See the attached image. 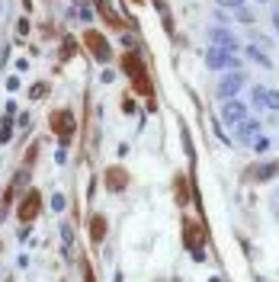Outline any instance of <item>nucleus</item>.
<instances>
[{"label":"nucleus","instance_id":"1","mask_svg":"<svg viewBox=\"0 0 279 282\" xmlns=\"http://www.w3.org/2000/svg\"><path fill=\"white\" fill-rule=\"evenodd\" d=\"M122 67H125L128 77H132V84H135L138 93H151V84H148V70H145L142 58H138L135 51H125V58H122Z\"/></svg>","mask_w":279,"mask_h":282},{"label":"nucleus","instance_id":"2","mask_svg":"<svg viewBox=\"0 0 279 282\" xmlns=\"http://www.w3.org/2000/svg\"><path fill=\"white\" fill-rule=\"evenodd\" d=\"M205 67H212V70H225V67L238 70V67H241V61L234 58V51H228V48L208 45V51H205Z\"/></svg>","mask_w":279,"mask_h":282},{"label":"nucleus","instance_id":"3","mask_svg":"<svg viewBox=\"0 0 279 282\" xmlns=\"http://www.w3.org/2000/svg\"><path fill=\"white\" fill-rule=\"evenodd\" d=\"M208 45H219V48H228V51H238L241 48V42H238V35H234L231 29H225V26H215V29H208Z\"/></svg>","mask_w":279,"mask_h":282},{"label":"nucleus","instance_id":"4","mask_svg":"<svg viewBox=\"0 0 279 282\" xmlns=\"http://www.w3.org/2000/svg\"><path fill=\"white\" fill-rule=\"evenodd\" d=\"M247 119V106H244L238 96H231V100H225L222 106V122L225 125H238V122Z\"/></svg>","mask_w":279,"mask_h":282},{"label":"nucleus","instance_id":"5","mask_svg":"<svg viewBox=\"0 0 279 282\" xmlns=\"http://www.w3.org/2000/svg\"><path fill=\"white\" fill-rule=\"evenodd\" d=\"M244 81H247V77H244L241 70H234V74H225V77H222L215 90H219V96H222V100H231V96H238V93H241Z\"/></svg>","mask_w":279,"mask_h":282},{"label":"nucleus","instance_id":"6","mask_svg":"<svg viewBox=\"0 0 279 282\" xmlns=\"http://www.w3.org/2000/svg\"><path fill=\"white\" fill-rule=\"evenodd\" d=\"M51 131H58L61 138H71V131H74V112L71 109H58V112H51Z\"/></svg>","mask_w":279,"mask_h":282},{"label":"nucleus","instance_id":"7","mask_svg":"<svg viewBox=\"0 0 279 282\" xmlns=\"http://www.w3.org/2000/svg\"><path fill=\"white\" fill-rule=\"evenodd\" d=\"M87 48L93 51V58H97L100 64H106V61L112 58V55H109V45H106V39H103L100 32H87Z\"/></svg>","mask_w":279,"mask_h":282},{"label":"nucleus","instance_id":"8","mask_svg":"<svg viewBox=\"0 0 279 282\" xmlns=\"http://www.w3.org/2000/svg\"><path fill=\"white\" fill-rule=\"evenodd\" d=\"M39 192L36 189H29V192H26V196H23V202H20V218H23V222H32V218H36L39 215Z\"/></svg>","mask_w":279,"mask_h":282},{"label":"nucleus","instance_id":"9","mask_svg":"<svg viewBox=\"0 0 279 282\" xmlns=\"http://www.w3.org/2000/svg\"><path fill=\"white\" fill-rule=\"evenodd\" d=\"M238 141H244V145H250L254 138H260V131H263V125H260L257 119H244V122H238Z\"/></svg>","mask_w":279,"mask_h":282},{"label":"nucleus","instance_id":"10","mask_svg":"<svg viewBox=\"0 0 279 282\" xmlns=\"http://www.w3.org/2000/svg\"><path fill=\"white\" fill-rule=\"evenodd\" d=\"M254 103L266 106V109L279 112V90H266V87H254Z\"/></svg>","mask_w":279,"mask_h":282},{"label":"nucleus","instance_id":"11","mask_svg":"<svg viewBox=\"0 0 279 282\" xmlns=\"http://www.w3.org/2000/svg\"><path fill=\"white\" fill-rule=\"evenodd\" d=\"M273 176H279V161H266V164H260L257 170H254V180L257 183H269Z\"/></svg>","mask_w":279,"mask_h":282},{"label":"nucleus","instance_id":"12","mask_svg":"<svg viewBox=\"0 0 279 282\" xmlns=\"http://www.w3.org/2000/svg\"><path fill=\"white\" fill-rule=\"evenodd\" d=\"M103 234H106V222H103L100 215H93V222H90V237H93V244H100Z\"/></svg>","mask_w":279,"mask_h":282},{"label":"nucleus","instance_id":"13","mask_svg":"<svg viewBox=\"0 0 279 282\" xmlns=\"http://www.w3.org/2000/svg\"><path fill=\"white\" fill-rule=\"evenodd\" d=\"M97 10H100L103 16H106V20H109L112 26H122V23H119V16H116V13H112V7L106 4V0H97Z\"/></svg>","mask_w":279,"mask_h":282},{"label":"nucleus","instance_id":"14","mask_svg":"<svg viewBox=\"0 0 279 282\" xmlns=\"http://www.w3.org/2000/svg\"><path fill=\"white\" fill-rule=\"evenodd\" d=\"M247 55L254 58L257 64H263V67H273V61H269V58H266V55H263V51H260L257 45H247Z\"/></svg>","mask_w":279,"mask_h":282},{"label":"nucleus","instance_id":"15","mask_svg":"<svg viewBox=\"0 0 279 282\" xmlns=\"http://www.w3.org/2000/svg\"><path fill=\"white\" fill-rule=\"evenodd\" d=\"M10 138H13V116H7L4 125H0V145H7Z\"/></svg>","mask_w":279,"mask_h":282},{"label":"nucleus","instance_id":"16","mask_svg":"<svg viewBox=\"0 0 279 282\" xmlns=\"http://www.w3.org/2000/svg\"><path fill=\"white\" fill-rule=\"evenodd\" d=\"M106 180H109V186H112V189H122V186H125V173H122V170H109V173H106Z\"/></svg>","mask_w":279,"mask_h":282},{"label":"nucleus","instance_id":"17","mask_svg":"<svg viewBox=\"0 0 279 282\" xmlns=\"http://www.w3.org/2000/svg\"><path fill=\"white\" fill-rule=\"evenodd\" d=\"M61 241H64V250H71V244H74V234H71V225H64V228H61Z\"/></svg>","mask_w":279,"mask_h":282},{"label":"nucleus","instance_id":"18","mask_svg":"<svg viewBox=\"0 0 279 282\" xmlns=\"http://www.w3.org/2000/svg\"><path fill=\"white\" fill-rule=\"evenodd\" d=\"M215 4H219L222 10H238V7H244V0H215Z\"/></svg>","mask_w":279,"mask_h":282},{"label":"nucleus","instance_id":"19","mask_svg":"<svg viewBox=\"0 0 279 282\" xmlns=\"http://www.w3.org/2000/svg\"><path fill=\"white\" fill-rule=\"evenodd\" d=\"M234 13H238V20H241V23H254V13H250L247 7H238Z\"/></svg>","mask_w":279,"mask_h":282},{"label":"nucleus","instance_id":"20","mask_svg":"<svg viewBox=\"0 0 279 282\" xmlns=\"http://www.w3.org/2000/svg\"><path fill=\"white\" fill-rule=\"evenodd\" d=\"M26 32H29V20L23 16V20L16 23V35H20V39H26Z\"/></svg>","mask_w":279,"mask_h":282},{"label":"nucleus","instance_id":"21","mask_svg":"<svg viewBox=\"0 0 279 282\" xmlns=\"http://www.w3.org/2000/svg\"><path fill=\"white\" fill-rule=\"evenodd\" d=\"M61 208H64V196L55 192V196H51V212H61Z\"/></svg>","mask_w":279,"mask_h":282},{"label":"nucleus","instance_id":"22","mask_svg":"<svg viewBox=\"0 0 279 282\" xmlns=\"http://www.w3.org/2000/svg\"><path fill=\"white\" fill-rule=\"evenodd\" d=\"M250 145H254V151H266V148H269V141H266L263 135H260V138H254V141H250Z\"/></svg>","mask_w":279,"mask_h":282},{"label":"nucleus","instance_id":"23","mask_svg":"<svg viewBox=\"0 0 279 282\" xmlns=\"http://www.w3.org/2000/svg\"><path fill=\"white\" fill-rule=\"evenodd\" d=\"M122 112L132 116V112H135V100H128V96H125V100H122Z\"/></svg>","mask_w":279,"mask_h":282},{"label":"nucleus","instance_id":"24","mask_svg":"<svg viewBox=\"0 0 279 282\" xmlns=\"http://www.w3.org/2000/svg\"><path fill=\"white\" fill-rule=\"evenodd\" d=\"M7 90H10V93L20 90V77H7Z\"/></svg>","mask_w":279,"mask_h":282},{"label":"nucleus","instance_id":"25","mask_svg":"<svg viewBox=\"0 0 279 282\" xmlns=\"http://www.w3.org/2000/svg\"><path fill=\"white\" fill-rule=\"evenodd\" d=\"M100 81H103V84H112V81H116V74H112V70H103Z\"/></svg>","mask_w":279,"mask_h":282},{"label":"nucleus","instance_id":"26","mask_svg":"<svg viewBox=\"0 0 279 282\" xmlns=\"http://www.w3.org/2000/svg\"><path fill=\"white\" fill-rule=\"evenodd\" d=\"M273 26H276V35H279V10H273Z\"/></svg>","mask_w":279,"mask_h":282},{"label":"nucleus","instance_id":"27","mask_svg":"<svg viewBox=\"0 0 279 282\" xmlns=\"http://www.w3.org/2000/svg\"><path fill=\"white\" fill-rule=\"evenodd\" d=\"M208 282H222V279H219V276H212V279H208Z\"/></svg>","mask_w":279,"mask_h":282},{"label":"nucleus","instance_id":"28","mask_svg":"<svg viewBox=\"0 0 279 282\" xmlns=\"http://www.w3.org/2000/svg\"><path fill=\"white\" fill-rule=\"evenodd\" d=\"M257 4H266V0H257Z\"/></svg>","mask_w":279,"mask_h":282},{"label":"nucleus","instance_id":"29","mask_svg":"<svg viewBox=\"0 0 279 282\" xmlns=\"http://www.w3.org/2000/svg\"><path fill=\"white\" fill-rule=\"evenodd\" d=\"M74 4H84V0H74Z\"/></svg>","mask_w":279,"mask_h":282}]
</instances>
